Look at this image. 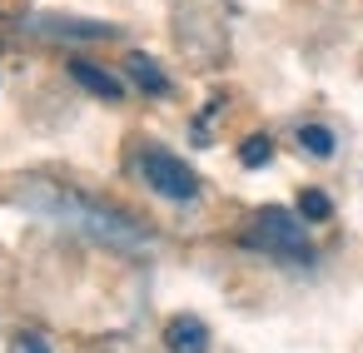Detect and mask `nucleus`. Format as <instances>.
<instances>
[{
	"mask_svg": "<svg viewBox=\"0 0 363 353\" xmlns=\"http://www.w3.org/2000/svg\"><path fill=\"white\" fill-rule=\"evenodd\" d=\"M303 224H308L303 214H289V209L269 204V209L254 214L244 244H254V249H264V254H274V259H289V264H308V259H313V244H308V229H303Z\"/></svg>",
	"mask_w": 363,
	"mask_h": 353,
	"instance_id": "2",
	"label": "nucleus"
},
{
	"mask_svg": "<svg viewBox=\"0 0 363 353\" xmlns=\"http://www.w3.org/2000/svg\"><path fill=\"white\" fill-rule=\"evenodd\" d=\"M164 348L169 353H209V323L194 313H174L164 323Z\"/></svg>",
	"mask_w": 363,
	"mask_h": 353,
	"instance_id": "5",
	"label": "nucleus"
},
{
	"mask_svg": "<svg viewBox=\"0 0 363 353\" xmlns=\"http://www.w3.org/2000/svg\"><path fill=\"white\" fill-rule=\"evenodd\" d=\"M16 353H50V343H45L40 333H21V343H16Z\"/></svg>",
	"mask_w": 363,
	"mask_h": 353,
	"instance_id": "11",
	"label": "nucleus"
},
{
	"mask_svg": "<svg viewBox=\"0 0 363 353\" xmlns=\"http://www.w3.org/2000/svg\"><path fill=\"white\" fill-rule=\"evenodd\" d=\"M125 70H130V80L145 90V95H169V75L145 55V50H135V55H125Z\"/></svg>",
	"mask_w": 363,
	"mask_h": 353,
	"instance_id": "7",
	"label": "nucleus"
},
{
	"mask_svg": "<svg viewBox=\"0 0 363 353\" xmlns=\"http://www.w3.org/2000/svg\"><path fill=\"white\" fill-rule=\"evenodd\" d=\"M21 204L40 209L45 219H55V224H65V229H80V234H90V239H100V244H115V249H145V244H150V234H145L135 219H125V214H115V209H105V204H95V199L50 189V184L21 189Z\"/></svg>",
	"mask_w": 363,
	"mask_h": 353,
	"instance_id": "1",
	"label": "nucleus"
},
{
	"mask_svg": "<svg viewBox=\"0 0 363 353\" xmlns=\"http://www.w3.org/2000/svg\"><path fill=\"white\" fill-rule=\"evenodd\" d=\"M298 150L313 155V159H328V155L338 150V140H333L328 125H303V130H298Z\"/></svg>",
	"mask_w": 363,
	"mask_h": 353,
	"instance_id": "8",
	"label": "nucleus"
},
{
	"mask_svg": "<svg viewBox=\"0 0 363 353\" xmlns=\"http://www.w3.org/2000/svg\"><path fill=\"white\" fill-rule=\"evenodd\" d=\"M274 159V140L269 135H249L244 145H239V164L244 169H259V164H269Z\"/></svg>",
	"mask_w": 363,
	"mask_h": 353,
	"instance_id": "9",
	"label": "nucleus"
},
{
	"mask_svg": "<svg viewBox=\"0 0 363 353\" xmlns=\"http://www.w3.org/2000/svg\"><path fill=\"white\" fill-rule=\"evenodd\" d=\"M70 75H75V85H85L90 95H100V100H110V105L125 100V80H120L115 70H100V65H90V60H70Z\"/></svg>",
	"mask_w": 363,
	"mask_h": 353,
	"instance_id": "6",
	"label": "nucleus"
},
{
	"mask_svg": "<svg viewBox=\"0 0 363 353\" xmlns=\"http://www.w3.org/2000/svg\"><path fill=\"white\" fill-rule=\"evenodd\" d=\"M298 214L313 219V224H323V219H333V199H328L323 189H303V194H298Z\"/></svg>",
	"mask_w": 363,
	"mask_h": 353,
	"instance_id": "10",
	"label": "nucleus"
},
{
	"mask_svg": "<svg viewBox=\"0 0 363 353\" xmlns=\"http://www.w3.org/2000/svg\"><path fill=\"white\" fill-rule=\"evenodd\" d=\"M30 30L45 40H110L115 35V26L105 21H70V16H35Z\"/></svg>",
	"mask_w": 363,
	"mask_h": 353,
	"instance_id": "4",
	"label": "nucleus"
},
{
	"mask_svg": "<svg viewBox=\"0 0 363 353\" xmlns=\"http://www.w3.org/2000/svg\"><path fill=\"white\" fill-rule=\"evenodd\" d=\"M140 179H145L155 194L174 199V204H184V199L199 194V174H194L179 155H169V150H160V145L140 150Z\"/></svg>",
	"mask_w": 363,
	"mask_h": 353,
	"instance_id": "3",
	"label": "nucleus"
}]
</instances>
